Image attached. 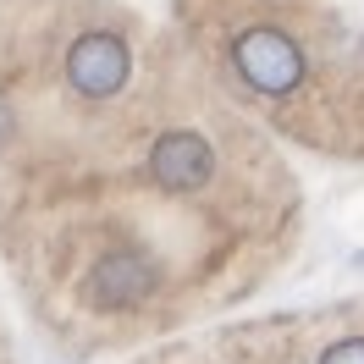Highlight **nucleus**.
Returning <instances> with one entry per match:
<instances>
[{"label": "nucleus", "instance_id": "f03ea898", "mask_svg": "<svg viewBox=\"0 0 364 364\" xmlns=\"http://www.w3.org/2000/svg\"><path fill=\"white\" fill-rule=\"evenodd\" d=\"M155 287H160V265L144 249L122 243V249H105L89 265V276H83V304L116 315V309H138V304H149Z\"/></svg>", "mask_w": 364, "mask_h": 364}, {"label": "nucleus", "instance_id": "39448f33", "mask_svg": "<svg viewBox=\"0 0 364 364\" xmlns=\"http://www.w3.org/2000/svg\"><path fill=\"white\" fill-rule=\"evenodd\" d=\"M315 364H364V337H342V342H331V348H326Z\"/></svg>", "mask_w": 364, "mask_h": 364}, {"label": "nucleus", "instance_id": "423d86ee", "mask_svg": "<svg viewBox=\"0 0 364 364\" xmlns=\"http://www.w3.org/2000/svg\"><path fill=\"white\" fill-rule=\"evenodd\" d=\"M17 133V116H11V105H6V94H0V149H6V138Z\"/></svg>", "mask_w": 364, "mask_h": 364}, {"label": "nucleus", "instance_id": "7ed1b4c3", "mask_svg": "<svg viewBox=\"0 0 364 364\" xmlns=\"http://www.w3.org/2000/svg\"><path fill=\"white\" fill-rule=\"evenodd\" d=\"M127 77H133V50L122 33L111 28H89V33H77L67 50V83L72 94H83V100H111V94L127 89Z\"/></svg>", "mask_w": 364, "mask_h": 364}, {"label": "nucleus", "instance_id": "f257e3e1", "mask_svg": "<svg viewBox=\"0 0 364 364\" xmlns=\"http://www.w3.org/2000/svg\"><path fill=\"white\" fill-rule=\"evenodd\" d=\"M232 67H237V77H243L254 94L282 100V94H293L298 83H304L309 61H304V50H298V39L287 28L259 23V28H243V33L232 39Z\"/></svg>", "mask_w": 364, "mask_h": 364}, {"label": "nucleus", "instance_id": "20e7f679", "mask_svg": "<svg viewBox=\"0 0 364 364\" xmlns=\"http://www.w3.org/2000/svg\"><path fill=\"white\" fill-rule=\"evenodd\" d=\"M149 177L166 188V193H199L210 177H215V149H210L199 133H177L155 138V149H149Z\"/></svg>", "mask_w": 364, "mask_h": 364}]
</instances>
